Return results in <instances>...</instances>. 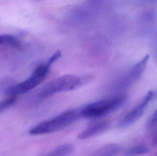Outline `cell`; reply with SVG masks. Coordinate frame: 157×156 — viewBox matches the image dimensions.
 I'll list each match as a JSON object with an SVG mask.
<instances>
[{
  "instance_id": "obj_1",
  "label": "cell",
  "mask_w": 157,
  "mask_h": 156,
  "mask_svg": "<svg viewBox=\"0 0 157 156\" xmlns=\"http://www.w3.org/2000/svg\"><path fill=\"white\" fill-rule=\"evenodd\" d=\"M93 76H77L72 74L63 75L47 83L39 93L38 99L45 100L56 93L74 90L90 82Z\"/></svg>"
},
{
  "instance_id": "obj_2",
  "label": "cell",
  "mask_w": 157,
  "mask_h": 156,
  "mask_svg": "<svg viewBox=\"0 0 157 156\" xmlns=\"http://www.w3.org/2000/svg\"><path fill=\"white\" fill-rule=\"evenodd\" d=\"M128 99V94H122L92 103L80 110V117L93 119L105 116L121 108Z\"/></svg>"
},
{
  "instance_id": "obj_3",
  "label": "cell",
  "mask_w": 157,
  "mask_h": 156,
  "mask_svg": "<svg viewBox=\"0 0 157 156\" xmlns=\"http://www.w3.org/2000/svg\"><path fill=\"white\" fill-rule=\"evenodd\" d=\"M79 117L80 110H69L38 125L30 130L29 133L32 135H39L55 132L68 127Z\"/></svg>"
},
{
  "instance_id": "obj_4",
  "label": "cell",
  "mask_w": 157,
  "mask_h": 156,
  "mask_svg": "<svg viewBox=\"0 0 157 156\" xmlns=\"http://www.w3.org/2000/svg\"><path fill=\"white\" fill-rule=\"evenodd\" d=\"M51 65L48 62L38 66L27 79L19 84L10 86L6 90L5 93L10 96H16L26 93L33 89L45 80Z\"/></svg>"
},
{
  "instance_id": "obj_5",
  "label": "cell",
  "mask_w": 157,
  "mask_h": 156,
  "mask_svg": "<svg viewBox=\"0 0 157 156\" xmlns=\"http://www.w3.org/2000/svg\"><path fill=\"white\" fill-rule=\"evenodd\" d=\"M153 91L148 92L140 103L132 109L120 121L118 125L119 127L124 128L128 127L140 119L144 114L146 107L153 98Z\"/></svg>"
},
{
  "instance_id": "obj_6",
  "label": "cell",
  "mask_w": 157,
  "mask_h": 156,
  "mask_svg": "<svg viewBox=\"0 0 157 156\" xmlns=\"http://www.w3.org/2000/svg\"><path fill=\"white\" fill-rule=\"evenodd\" d=\"M110 125L108 120H102L92 124L78 135L80 140H85L101 134L107 130Z\"/></svg>"
},
{
  "instance_id": "obj_7",
  "label": "cell",
  "mask_w": 157,
  "mask_h": 156,
  "mask_svg": "<svg viewBox=\"0 0 157 156\" xmlns=\"http://www.w3.org/2000/svg\"><path fill=\"white\" fill-rule=\"evenodd\" d=\"M149 58V55H147L141 61L132 67L129 73L123 81L124 85L128 86L141 77L145 69Z\"/></svg>"
},
{
  "instance_id": "obj_8",
  "label": "cell",
  "mask_w": 157,
  "mask_h": 156,
  "mask_svg": "<svg viewBox=\"0 0 157 156\" xmlns=\"http://www.w3.org/2000/svg\"><path fill=\"white\" fill-rule=\"evenodd\" d=\"M75 147L71 144H64L56 147L49 153L47 155L50 156H64L69 155L75 151Z\"/></svg>"
},
{
  "instance_id": "obj_9",
  "label": "cell",
  "mask_w": 157,
  "mask_h": 156,
  "mask_svg": "<svg viewBox=\"0 0 157 156\" xmlns=\"http://www.w3.org/2000/svg\"><path fill=\"white\" fill-rule=\"evenodd\" d=\"M121 148L115 144H110L104 146L95 153V155L101 156H113L117 154L121 151Z\"/></svg>"
},
{
  "instance_id": "obj_10",
  "label": "cell",
  "mask_w": 157,
  "mask_h": 156,
  "mask_svg": "<svg viewBox=\"0 0 157 156\" xmlns=\"http://www.w3.org/2000/svg\"><path fill=\"white\" fill-rule=\"evenodd\" d=\"M150 152V149L147 146L139 145L130 148L125 152V155L135 156L144 154Z\"/></svg>"
},
{
  "instance_id": "obj_11",
  "label": "cell",
  "mask_w": 157,
  "mask_h": 156,
  "mask_svg": "<svg viewBox=\"0 0 157 156\" xmlns=\"http://www.w3.org/2000/svg\"><path fill=\"white\" fill-rule=\"evenodd\" d=\"M2 44H8L15 47L19 46V43L14 36L10 34L0 35V45Z\"/></svg>"
},
{
  "instance_id": "obj_12",
  "label": "cell",
  "mask_w": 157,
  "mask_h": 156,
  "mask_svg": "<svg viewBox=\"0 0 157 156\" xmlns=\"http://www.w3.org/2000/svg\"><path fill=\"white\" fill-rule=\"evenodd\" d=\"M17 100V96H11L0 102V114L12 106Z\"/></svg>"
},
{
  "instance_id": "obj_13",
  "label": "cell",
  "mask_w": 157,
  "mask_h": 156,
  "mask_svg": "<svg viewBox=\"0 0 157 156\" xmlns=\"http://www.w3.org/2000/svg\"><path fill=\"white\" fill-rule=\"evenodd\" d=\"M157 122V109L152 114L149 120L147 121V127H150L155 124Z\"/></svg>"
},
{
  "instance_id": "obj_14",
  "label": "cell",
  "mask_w": 157,
  "mask_h": 156,
  "mask_svg": "<svg viewBox=\"0 0 157 156\" xmlns=\"http://www.w3.org/2000/svg\"><path fill=\"white\" fill-rule=\"evenodd\" d=\"M61 56V53L60 51H57L49 59L48 62L52 65L54 62H56L57 60L59 59Z\"/></svg>"
},
{
  "instance_id": "obj_15",
  "label": "cell",
  "mask_w": 157,
  "mask_h": 156,
  "mask_svg": "<svg viewBox=\"0 0 157 156\" xmlns=\"http://www.w3.org/2000/svg\"><path fill=\"white\" fill-rule=\"evenodd\" d=\"M153 52L154 56L157 60V35L155 37L153 44Z\"/></svg>"
},
{
  "instance_id": "obj_16",
  "label": "cell",
  "mask_w": 157,
  "mask_h": 156,
  "mask_svg": "<svg viewBox=\"0 0 157 156\" xmlns=\"http://www.w3.org/2000/svg\"><path fill=\"white\" fill-rule=\"evenodd\" d=\"M152 144H153V145L155 146H157V130L156 131L154 135L153 140H152Z\"/></svg>"
},
{
  "instance_id": "obj_17",
  "label": "cell",
  "mask_w": 157,
  "mask_h": 156,
  "mask_svg": "<svg viewBox=\"0 0 157 156\" xmlns=\"http://www.w3.org/2000/svg\"><path fill=\"white\" fill-rule=\"evenodd\" d=\"M143 2H148L155 3H157V0H139Z\"/></svg>"
}]
</instances>
